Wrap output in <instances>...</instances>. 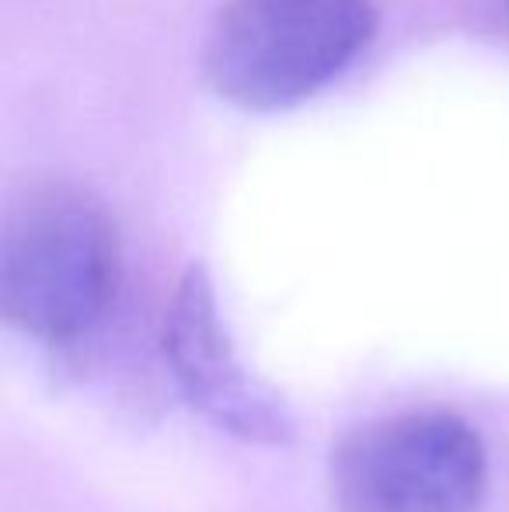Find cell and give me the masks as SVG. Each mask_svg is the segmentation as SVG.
<instances>
[{
	"mask_svg": "<svg viewBox=\"0 0 509 512\" xmlns=\"http://www.w3.org/2000/svg\"><path fill=\"white\" fill-rule=\"evenodd\" d=\"M119 290V237L105 206L70 185L25 196L0 241V310L49 345L84 338Z\"/></svg>",
	"mask_w": 509,
	"mask_h": 512,
	"instance_id": "6da1fadb",
	"label": "cell"
},
{
	"mask_svg": "<svg viewBox=\"0 0 509 512\" xmlns=\"http://www.w3.org/2000/svg\"><path fill=\"white\" fill-rule=\"evenodd\" d=\"M377 32L374 0H227L203 74L241 108H286L332 84Z\"/></svg>",
	"mask_w": 509,
	"mask_h": 512,
	"instance_id": "7a4b0ae2",
	"label": "cell"
},
{
	"mask_svg": "<svg viewBox=\"0 0 509 512\" xmlns=\"http://www.w3.org/2000/svg\"><path fill=\"white\" fill-rule=\"evenodd\" d=\"M489 453L454 411H405L349 432L332 457L339 512H478Z\"/></svg>",
	"mask_w": 509,
	"mask_h": 512,
	"instance_id": "3957f363",
	"label": "cell"
},
{
	"mask_svg": "<svg viewBox=\"0 0 509 512\" xmlns=\"http://www.w3.org/2000/svg\"><path fill=\"white\" fill-rule=\"evenodd\" d=\"M164 359L178 391L220 432L241 443H293V415L272 387L245 370L234 352L227 324L220 321L217 290L206 269L192 265L171 297L164 317Z\"/></svg>",
	"mask_w": 509,
	"mask_h": 512,
	"instance_id": "277c9868",
	"label": "cell"
}]
</instances>
